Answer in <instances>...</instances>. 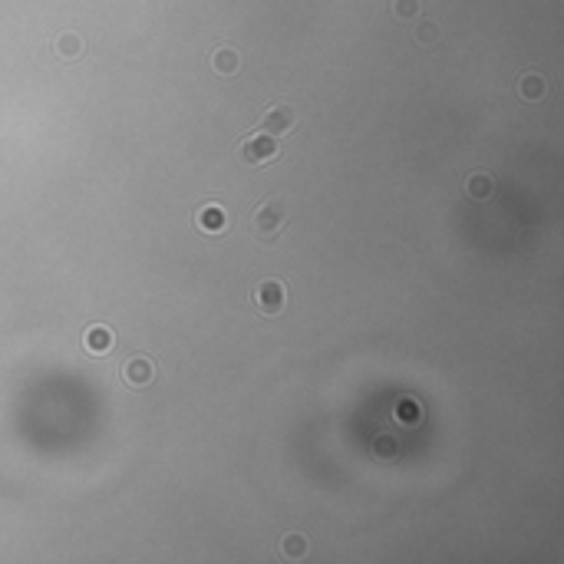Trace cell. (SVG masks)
Returning <instances> with one entry per match:
<instances>
[{"instance_id": "6da1fadb", "label": "cell", "mask_w": 564, "mask_h": 564, "mask_svg": "<svg viewBox=\"0 0 564 564\" xmlns=\"http://www.w3.org/2000/svg\"><path fill=\"white\" fill-rule=\"evenodd\" d=\"M284 225H288V205H284V198H267L254 212V221H251V231H254V238H258V244H264V248H271L277 238H281V231H284Z\"/></svg>"}, {"instance_id": "7a4b0ae2", "label": "cell", "mask_w": 564, "mask_h": 564, "mask_svg": "<svg viewBox=\"0 0 564 564\" xmlns=\"http://www.w3.org/2000/svg\"><path fill=\"white\" fill-rule=\"evenodd\" d=\"M258 129H261V132H267V136H274V139L288 136V132H294V129H297V109H294V106H288V102H274V106L261 116Z\"/></svg>"}, {"instance_id": "3957f363", "label": "cell", "mask_w": 564, "mask_h": 564, "mask_svg": "<svg viewBox=\"0 0 564 564\" xmlns=\"http://www.w3.org/2000/svg\"><path fill=\"white\" fill-rule=\"evenodd\" d=\"M284 304H288V290H284L281 281H261V284L254 288V307H258V313H264V317L284 313Z\"/></svg>"}, {"instance_id": "277c9868", "label": "cell", "mask_w": 564, "mask_h": 564, "mask_svg": "<svg viewBox=\"0 0 564 564\" xmlns=\"http://www.w3.org/2000/svg\"><path fill=\"white\" fill-rule=\"evenodd\" d=\"M277 155H281V146H277V139L267 136V132L251 136V139L241 142V159L248 165H267V162H274Z\"/></svg>"}, {"instance_id": "5b68a950", "label": "cell", "mask_w": 564, "mask_h": 564, "mask_svg": "<svg viewBox=\"0 0 564 564\" xmlns=\"http://www.w3.org/2000/svg\"><path fill=\"white\" fill-rule=\"evenodd\" d=\"M152 376H155V366H152V360H146V357H132V360H125L123 366V383L132 389H142L152 383Z\"/></svg>"}, {"instance_id": "8992f818", "label": "cell", "mask_w": 564, "mask_h": 564, "mask_svg": "<svg viewBox=\"0 0 564 564\" xmlns=\"http://www.w3.org/2000/svg\"><path fill=\"white\" fill-rule=\"evenodd\" d=\"M225 225H228V214L221 205H201L198 214H195V228L201 235H218V231H225Z\"/></svg>"}, {"instance_id": "52a82bcc", "label": "cell", "mask_w": 564, "mask_h": 564, "mask_svg": "<svg viewBox=\"0 0 564 564\" xmlns=\"http://www.w3.org/2000/svg\"><path fill=\"white\" fill-rule=\"evenodd\" d=\"M113 343H116V337H113V330L109 327H89L86 334H83V347H86L89 353H109L113 350Z\"/></svg>"}, {"instance_id": "ba28073f", "label": "cell", "mask_w": 564, "mask_h": 564, "mask_svg": "<svg viewBox=\"0 0 564 564\" xmlns=\"http://www.w3.org/2000/svg\"><path fill=\"white\" fill-rule=\"evenodd\" d=\"M212 66L218 76H235L241 66V56L238 50H231V47H218V50L212 53Z\"/></svg>"}, {"instance_id": "9c48e42d", "label": "cell", "mask_w": 564, "mask_h": 564, "mask_svg": "<svg viewBox=\"0 0 564 564\" xmlns=\"http://www.w3.org/2000/svg\"><path fill=\"white\" fill-rule=\"evenodd\" d=\"M545 76H538V73H525L522 79H518V96L525 102H538L541 96H545Z\"/></svg>"}, {"instance_id": "30bf717a", "label": "cell", "mask_w": 564, "mask_h": 564, "mask_svg": "<svg viewBox=\"0 0 564 564\" xmlns=\"http://www.w3.org/2000/svg\"><path fill=\"white\" fill-rule=\"evenodd\" d=\"M465 191H469L472 198L482 201V198H489L492 191H495V182H492V175H485V172H476V175L465 182Z\"/></svg>"}, {"instance_id": "8fae6325", "label": "cell", "mask_w": 564, "mask_h": 564, "mask_svg": "<svg viewBox=\"0 0 564 564\" xmlns=\"http://www.w3.org/2000/svg\"><path fill=\"white\" fill-rule=\"evenodd\" d=\"M56 53H60L63 60H76L83 53V40L76 37V33H63V37H56Z\"/></svg>"}, {"instance_id": "7c38bea8", "label": "cell", "mask_w": 564, "mask_h": 564, "mask_svg": "<svg viewBox=\"0 0 564 564\" xmlns=\"http://www.w3.org/2000/svg\"><path fill=\"white\" fill-rule=\"evenodd\" d=\"M281 551H284V558L297 561V558L307 554V538H304V535H284V538H281Z\"/></svg>"}, {"instance_id": "4fadbf2b", "label": "cell", "mask_w": 564, "mask_h": 564, "mask_svg": "<svg viewBox=\"0 0 564 564\" xmlns=\"http://www.w3.org/2000/svg\"><path fill=\"white\" fill-rule=\"evenodd\" d=\"M396 419H400L402 426H416L419 423V409H416V402H396Z\"/></svg>"}, {"instance_id": "5bb4252c", "label": "cell", "mask_w": 564, "mask_h": 564, "mask_svg": "<svg viewBox=\"0 0 564 564\" xmlns=\"http://www.w3.org/2000/svg\"><path fill=\"white\" fill-rule=\"evenodd\" d=\"M393 10H396V17H416L419 13V0H396Z\"/></svg>"}, {"instance_id": "9a60e30c", "label": "cell", "mask_w": 564, "mask_h": 564, "mask_svg": "<svg viewBox=\"0 0 564 564\" xmlns=\"http://www.w3.org/2000/svg\"><path fill=\"white\" fill-rule=\"evenodd\" d=\"M373 446H376V452H379V455H393V452H396V439H393V436H379Z\"/></svg>"}, {"instance_id": "2e32d148", "label": "cell", "mask_w": 564, "mask_h": 564, "mask_svg": "<svg viewBox=\"0 0 564 564\" xmlns=\"http://www.w3.org/2000/svg\"><path fill=\"white\" fill-rule=\"evenodd\" d=\"M436 33H439V30H436V26H423V30H419V40H423V43H429V40H436Z\"/></svg>"}]
</instances>
